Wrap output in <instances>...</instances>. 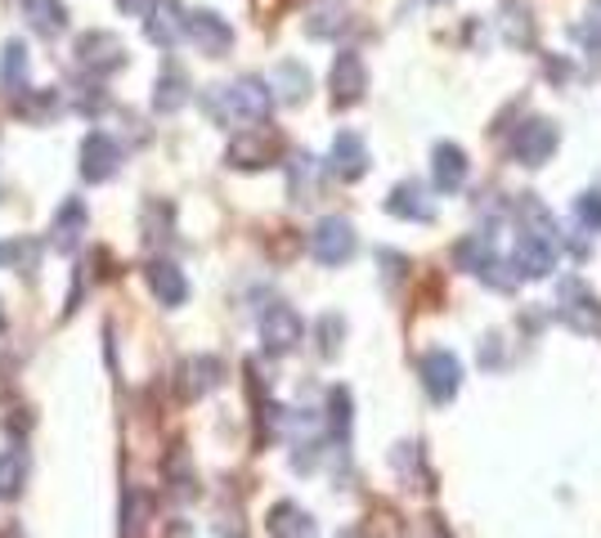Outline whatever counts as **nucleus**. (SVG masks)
Returning a JSON list of instances; mask_svg holds the SVG:
<instances>
[{"instance_id": "4468645a", "label": "nucleus", "mask_w": 601, "mask_h": 538, "mask_svg": "<svg viewBox=\"0 0 601 538\" xmlns=\"http://www.w3.org/2000/svg\"><path fill=\"white\" fill-rule=\"evenodd\" d=\"M193 99V86H189V73L180 63H167L162 73H158V82H153V112H162V117H171V112H180L184 104Z\"/></svg>"}, {"instance_id": "b1692460", "label": "nucleus", "mask_w": 601, "mask_h": 538, "mask_svg": "<svg viewBox=\"0 0 601 538\" xmlns=\"http://www.w3.org/2000/svg\"><path fill=\"white\" fill-rule=\"evenodd\" d=\"M180 373H184V381H180L184 395L197 399V395H207V390L221 386V373H225V368H221V359H212V355H197V359H189Z\"/></svg>"}, {"instance_id": "39448f33", "label": "nucleus", "mask_w": 601, "mask_h": 538, "mask_svg": "<svg viewBox=\"0 0 601 538\" xmlns=\"http://www.w3.org/2000/svg\"><path fill=\"white\" fill-rule=\"evenodd\" d=\"M355 225L346 220V216H323L319 225H314V234H310V251H314V260L319 265H346L351 256H355Z\"/></svg>"}, {"instance_id": "ddd939ff", "label": "nucleus", "mask_w": 601, "mask_h": 538, "mask_svg": "<svg viewBox=\"0 0 601 538\" xmlns=\"http://www.w3.org/2000/svg\"><path fill=\"white\" fill-rule=\"evenodd\" d=\"M458 377H462V368H458V359L449 351H431L422 359V386H427L431 404H449L458 395Z\"/></svg>"}, {"instance_id": "f3484780", "label": "nucleus", "mask_w": 601, "mask_h": 538, "mask_svg": "<svg viewBox=\"0 0 601 538\" xmlns=\"http://www.w3.org/2000/svg\"><path fill=\"white\" fill-rule=\"evenodd\" d=\"M19 10L41 41H54L68 32V6H63V0H19Z\"/></svg>"}, {"instance_id": "20e7f679", "label": "nucleus", "mask_w": 601, "mask_h": 538, "mask_svg": "<svg viewBox=\"0 0 601 538\" xmlns=\"http://www.w3.org/2000/svg\"><path fill=\"white\" fill-rule=\"evenodd\" d=\"M77 171H82L86 184H108L121 171V144L108 130H90L77 149Z\"/></svg>"}, {"instance_id": "dca6fc26", "label": "nucleus", "mask_w": 601, "mask_h": 538, "mask_svg": "<svg viewBox=\"0 0 601 538\" xmlns=\"http://www.w3.org/2000/svg\"><path fill=\"white\" fill-rule=\"evenodd\" d=\"M328 166L337 180H359L368 171V149L355 130H342L337 140H332V153H328Z\"/></svg>"}, {"instance_id": "7c9ffc66", "label": "nucleus", "mask_w": 601, "mask_h": 538, "mask_svg": "<svg viewBox=\"0 0 601 538\" xmlns=\"http://www.w3.org/2000/svg\"><path fill=\"white\" fill-rule=\"evenodd\" d=\"M579 220L592 229V225H601V193H583L579 197Z\"/></svg>"}, {"instance_id": "412c9836", "label": "nucleus", "mask_w": 601, "mask_h": 538, "mask_svg": "<svg viewBox=\"0 0 601 538\" xmlns=\"http://www.w3.org/2000/svg\"><path fill=\"white\" fill-rule=\"evenodd\" d=\"M14 112L23 121H32V126H45V121H54L63 112V99H58L54 86H45V90H19L14 95Z\"/></svg>"}, {"instance_id": "c756f323", "label": "nucleus", "mask_w": 601, "mask_h": 538, "mask_svg": "<svg viewBox=\"0 0 601 538\" xmlns=\"http://www.w3.org/2000/svg\"><path fill=\"white\" fill-rule=\"evenodd\" d=\"M319 336H323L319 351H323V355H337V346H342V319H337V314H328V319L319 323Z\"/></svg>"}, {"instance_id": "6ab92c4d", "label": "nucleus", "mask_w": 601, "mask_h": 538, "mask_svg": "<svg viewBox=\"0 0 601 538\" xmlns=\"http://www.w3.org/2000/svg\"><path fill=\"white\" fill-rule=\"evenodd\" d=\"M28 476H32V458L23 444H10L0 449V498L14 503L23 489H28Z\"/></svg>"}, {"instance_id": "cd10ccee", "label": "nucleus", "mask_w": 601, "mask_h": 538, "mask_svg": "<svg viewBox=\"0 0 601 538\" xmlns=\"http://www.w3.org/2000/svg\"><path fill=\"white\" fill-rule=\"evenodd\" d=\"M32 260H41L36 243L28 238H14V243H0V265H14L19 275H32Z\"/></svg>"}, {"instance_id": "aec40b11", "label": "nucleus", "mask_w": 601, "mask_h": 538, "mask_svg": "<svg viewBox=\"0 0 601 538\" xmlns=\"http://www.w3.org/2000/svg\"><path fill=\"white\" fill-rule=\"evenodd\" d=\"M561 314L579 327V332H597V323H601V310H597V301H592V292H583V283L579 279H566L561 283Z\"/></svg>"}, {"instance_id": "f8f14e48", "label": "nucleus", "mask_w": 601, "mask_h": 538, "mask_svg": "<svg viewBox=\"0 0 601 538\" xmlns=\"http://www.w3.org/2000/svg\"><path fill=\"white\" fill-rule=\"evenodd\" d=\"M86 202L82 197H68L63 207L54 212V225H50V247L63 251V256H73L82 247V234H86Z\"/></svg>"}, {"instance_id": "473e14b6", "label": "nucleus", "mask_w": 601, "mask_h": 538, "mask_svg": "<svg viewBox=\"0 0 601 538\" xmlns=\"http://www.w3.org/2000/svg\"><path fill=\"white\" fill-rule=\"evenodd\" d=\"M346 390H332V427H337V431H346Z\"/></svg>"}, {"instance_id": "72a5a7b5", "label": "nucleus", "mask_w": 601, "mask_h": 538, "mask_svg": "<svg viewBox=\"0 0 601 538\" xmlns=\"http://www.w3.org/2000/svg\"><path fill=\"white\" fill-rule=\"evenodd\" d=\"M342 538H355V534H342Z\"/></svg>"}, {"instance_id": "9b49d317", "label": "nucleus", "mask_w": 601, "mask_h": 538, "mask_svg": "<svg viewBox=\"0 0 601 538\" xmlns=\"http://www.w3.org/2000/svg\"><path fill=\"white\" fill-rule=\"evenodd\" d=\"M144 283H149L153 301L167 305V310H180L189 301V279H184V269L175 260H149L144 265Z\"/></svg>"}, {"instance_id": "c85d7f7f", "label": "nucleus", "mask_w": 601, "mask_h": 538, "mask_svg": "<svg viewBox=\"0 0 601 538\" xmlns=\"http://www.w3.org/2000/svg\"><path fill=\"white\" fill-rule=\"evenodd\" d=\"M342 28H346V14H342L337 6L310 10V19H305V32H310V36H337Z\"/></svg>"}, {"instance_id": "bb28decb", "label": "nucleus", "mask_w": 601, "mask_h": 538, "mask_svg": "<svg viewBox=\"0 0 601 538\" xmlns=\"http://www.w3.org/2000/svg\"><path fill=\"white\" fill-rule=\"evenodd\" d=\"M288 184H292V197H297V202H310V193H314V158H310V153H297V158L288 162Z\"/></svg>"}, {"instance_id": "4be33fe9", "label": "nucleus", "mask_w": 601, "mask_h": 538, "mask_svg": "<svg viewBox=\"0 0 601 538\" xmlns=\"http://www.w3.org/2000/svg\"><path fill=\"white\" fill-rule=\"evenodd\" d=\"M431 171H436V189H440V193H458L462 180H466V153H462L458 144H436Z\"/></svg>"}, {"instance_id": "9d476101", "label": "nucleus", "mask_w": 601, "mask_h": 538, "mask_svg": "<svg viewBox=\"0 0 601 538\" xmlns=\"http://www.w3.org/2000/svg\"><path fill=\"white\" fill-rule=\"evenodd\" d=\"M279 153H283V144L275 140V134H265V130H247V134H238V140L229 144V166H238V171H260V166H275L279 162Z\"/></svg>"}, {"instance_id": "423d86ee", "label": "nucleus", "mask_w": 601, "mask_h": 538, "mask_svg": "<svg viewBox=\"0 0 601 538\" xmlns=\"http://www.w3.org/2000/svg\"><path fill=\"white\" fill-rule=\"evenodd\" d=\"M557 140H561L557 121L534 117V121H525V126L512 134V162H520V166H544V162L552 158Z\"/></svg>"}, {"instance_id": "f257e3e1", "label": "nucleus", "mask_w": 601, "mask_h": 538, "mask_svg": "<svg viewBox=\"0 0 601 538\" xmlns=\"http://www.w3.org/2000/svg\"><path fill=\"white\" fill-rule=\"evenodd\" d=\"M207 117L221 126H260L275 112V90L265 77H238L234 86H221L203 99Z\"/></svg>"}, {"instance_id": "1a4fd4ad", "label": "nucleus", "mask_w": 601, "mask_h": 538, "mask_svg": "<svg viewBox=\"0 0 601 538\" xmlns=\"http://www.w3.org/2000/svg\"><path fill=\"white\" fill-rule=\"evenodd\" d=\"M184 36L203 50V54H212V58H221V54H229L234 50V28L216 14V10H193V14H184Z\"/></svg>"}, {"instance_id": "2f4dec72", "label": "nucleus", "mask_w": 601, "mask_h": 538, "mask_svg": "<svg viewBox=\"0 0 601 538\" xmlns=\"http://www.w3.org/2000/svg\"><path fill=\"white\" fill-rule=\"evenodd\" d=\"M112 6L126 14V19H144L153 10V0H112Z\"/></svg>"}, {"instance_id": "a211bd4d", "label": "nucleus", "mask_w": 601, "mask_h": 538, "mask_svg": "<svg viewBox=\"0 0 601 538\" xmlns=\"http://www.w3.org/2000/svg\"><path fill=\"white\" fill-rule=\"evenodd\" d=\"M386 212H390V216H399V220H418V225H427V220L436 216L431 197H427V189H422L418 180L395 184V189H390V197H386Z\"/></svg>"}, {"instance_id": "0eeeda50", "label": "nucleus", "mask_w": 601, "mask_h": 538, "mask_svg": "<svg viewBox=\"0 0 601 538\" xmlns=\"http://www.w3.org/2000/svg\"><path fill=\"white\" fill-rule=\"evenodd\" d=\"M328 90H332V104L337 108H351L364 99L368 90V67L355 50H342L337 58H332V73H328Z\"/></svg>"}, {"instance_id": "7ed1b4c3", "label": "nucleus", "mask_w": 601, "mask_h": 538, "mask_svg": "<svg viewBox=\"0 0 601 538\" xmlns=\"http://www.w3.org/2000/svg\"><path fill=\"white\" fill-rule=\"evenodd\" d=\"M256 332H260L265 355H292V351L301 346V336H305V323H301V314H297L292 305L279 301V305H270V310H260Z\"/></svg>"}, {"instance_id": "6e6552de", "label": "nucleus", "mask_w": 601, "mask_h": 538, "mask_svg": "<svg viewBox=\"0 0 601 538\" xmlns=\"http://www.w3.org/2000/svg\"><path fill=\"white\" fill-rule=\"evenodd\" d=\"M512 269H520L525 279L552 275V269H557V238L520 229V234H516V247H512Z\"/></svg>"}, {"instance_id": "2eb2a0df", "label": "nucleus", "mask_w": 601, "mask_h": 538, "mask_svg": "<svg viewBox=\"0 0 601 538\" xmlns=\"http://www.w3.org/2000/svg\"><path fill=\"white\" fill-rule=\"evenodd\" d=\"M144 23V36L158 45V50H171L180 36H184V10L175 0H153V10L140 19Z\"/></svg>"}, {"instance_id": "a878e982", "label": "nucleus", "mask_w": 601, "mask_h": 538, "mask_svg": "<svg viewBox=\"0 0 601 538\" xmlns=\"http://www.w3.org/2000/svg\"><path fill=\"white\" fill-rule=\"evenodd\" d=\"M270 534L275 538H314V520L310 512H301L297 503H279L270 512Z\"/></svg>"}, {"instance_id": "f03ea898", "label": "nucleus", "mask_w": 601, "mask_h": 538, "mask_svg": "<svg viewBox=\"0 0 601 538\" xmlns=\"http://www.w3.org/2000/svg\"><path fill=\"white\" fill-rule=\"evenodd\" d=\"M73 63L82 67L86 77L104 82V77H112V73H121V67H126V45H121V36L95 28V32H82L73 41Z\"/></svg>"}, {"instance_id": "5701e85b", "label": "nucleus", "mask_w": 601, "mask_h": 538, "mask_svg": "<svg viewBox=\"0 0 601 538\" xmlns=\"http://www.w3.org/2000/svg\"><path fill=\"white\" fill-rule=\"evenodd\" d=\"M0 90L10 99L19 90H28V45L23 41H6L0 45Z\"/></svg>"}, {"instance_id": "393cba45", "label": "nucleus", "mask_w": 601, "mask_h": 538, "mask_svg": "<svg viewBox=\"0 0 601 538\" xmlns=\"http://www.w3.org/2000/svg\"><path fill=\"white\" fill-rule=\"evenodd\" d=\"M270 90H275V99H283V104H305V95H310V73H305L297 58H288V63H279Z\"/></svg>"}]
</instances>
